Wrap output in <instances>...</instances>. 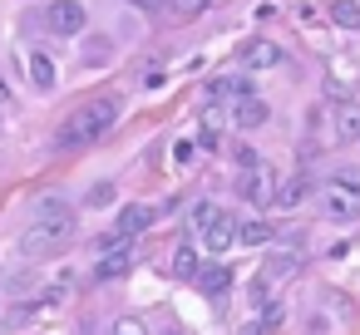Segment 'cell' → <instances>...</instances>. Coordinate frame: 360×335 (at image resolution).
<instances>
[{"label": "cell", "instance_id": "obj_1", "mask_svg": "<svg viewBox=\"0 0 360 335\" xmlns=\"http://www.w3.org/2000/svg\"><path fill=\"white\" fill-rule=\"evenodd\" d=\"M114 124H119V94H94V99H84V104L60 124L55 143H60V148H84V143H99Z\"/></svg>", "mask_w": 360, "mask_h": 335}, {"label": "cell", "instance_id": "obj_2", "mask_svg": "<svg viewBox=\"0 0 360 335\" xmlns=\"http://www.w3.org/2000/svg\"><path fill=\"white\" fill-rule=\"evenodd\" d=\"M70 237H75V212H70L60 197H50V202L40 207V217L30 222V232H25V251H30V256H50V251L70 247Z\"/></svg>", "mask_w": 360, "mask_h": 335}, {"label": "cell", "instance_id": "obj_3", "mask_svg": "<svg viewBox=\"0 0 360 335\" xmlns=\"http://www.w3.org/2000/svg\"><path fill=\"white\" fill-rule=\"evenodd\" d=\"M321 207L330 222H355L360 217V168H340L321 188Z\"/></svg>", "mask_w": 360, "mask_h": 335}, {"label": "cell", "instance_id": "obj_4", "mask_svg": "<svg viewBox=\"0 0 360 335\" xmlns=\"http://www.w3.org/2000/svg\"><path fill=\"white\" fill-rule=\"evenodd\" d=\"M193 227H198L207 256H227V251L237 247V222H232L217 202H198V207H193Z\"/></svg>", "mask_w": 360, "mask_h": 335}, {"label": "cell", "instance_id": "obj_5", "mask_svg": "<svg viewBox=\"0 0 360 335\" xmlns=\"http://www.w3.org/2000/svg\"><path fill=\"white\" fill-rule=\"evenodd\" d=\"M84 20H89V11L79 6V0H45V6L35 11V25H40L45 35H55V40L84 35Z\"/></svg>", "mask_w": 360, "mask_h": 335}, {"label": "cell", "instance_id": "obj_6", "mask_svg": "<svg viewBox=\"0 0 360 335\" xmlns=\"http://www.w3.org/2000/svg\"><path fill=\"white\" fill-rule=\"evenodd\" d=\"M99 266H94V276L99 281H119L124 271H134V261H139V247H134V237H104L99 242Z\"/></svg>", "mask_w": 360, "mask_h": 335}, {"label": "cell", "instance_id": "obj_7", "mask_svg": "<svg viewBox=\"0 0 360 335\" xmlns=\"http://www.w3.org/2000/svg\"><path fill=\"white\" fill-rule=\"evenodd\" d=\"M237 60H242L247 70H276L286 55H281V45H276V40H247Z\"/></svg>", "mask_w": 360, "mask_h": 335}, {"label": "cell", "instance_id": "obj_8", "mask_svg": "<svg viewBox=\"0 0 360 335\" xmlns=\"http://www.w3.org/2000/svg\"><path fill=\"white\" fill-rule=\"evenodd\" d=\"M148 227H153V207L129 202V207L119 212V222H114V232H109V237H139V232H148Z\"/></svg>", "mask_w": 360, "mask_h": 335}, {"label": "cell", "instance_id": "obj_9", "mask_svg": "<svg viewBox=\"0 0 360 335\" xmlns=\"http://www.w3.org/2000/svg\"><path fill=\"white\" fill-rule=\"evenodd\" d=\"M252 94V84L242 79V74H217L212 84H207V99L212 104H237V99H247Z\"/></svg>", "mask_w": 360, "mask_h": 335}, {"label": "cell", "instance_id": "obj_10", "mask_svg": "<svg viewBox=\"0 0 360 335\" xmlns=\"http://www.w3.org/2000/svg\"><path fill=\"white\" fill-rule=\"evenodd\" d=\"M242 192H247V197H252L257 207L276 202V183H271V168H262V163H257V168H252V173L242 178Z\"/></svg>", "mask_w": 360, "mask_h": 335}, {"label": "cell", "instance_id": "obj_11", "mask_svg": "<svg viewBox=\"0 0 360 335\" xmlns=\"http://www.w3.org/2000/svg\"><path fill=\"white\" fill-rule=\"evenodd\" d=\"M193 281H198V291H202V296H222V291L232 286V271H227L222 261H202Z\"/></svg>", "mask_w": 360, "mask_h": 335}, {"label": "cell", "instance_id": "obj_12", "mask_svg": "<svg viewBox=\"0 0 360 335\" xmlns=\"http://www.w3.org/2000/svg\"><path fill=\"white\" fill-rule=\"evenodd\" d=\"M232 124H237V129H262V124H266V104H262L257 94L237 99V104H232Z\"/></svg>", "mask_w": 360, "mask_h": 335}, {"label": "cell", "instance_id": "obj_13", "mask_svg": "<svg viewBox=\"0 0 360 335\" xmlns=\"http://www.w3.org/2000/svg\"><path fill=\"white\" fill-rule=\"evenodd\" d=\"M25 74H30V84L45 94V89H55V65H50V55H40V50H30L25 55Z\"/></svg>", "mask_w": 360, "mask_h": 335}, {"label": "cell", "instance_id": "obj_14", "mask_svg": "<svg viewBox=\"0 0 360 335\" xmlns=\"http://www.w3.org/2000/svg\"><path fill=\"white\" fill-rule=\"evenodd\" d=\"M335 129H340V138H360V104L355 99L335 104Z\"/></svg>", "mask_w": 360, "mask_h": 335}, {"label": "cell", "instance_id": "obj_15", "mask_svg": "<svg viewBox=\"0 0 360 335\" xmlns=\"http://www.w3.org/2000/svg\"><path fill=\"white\" fill-rule=\"evenodd\" d=\"M198 266H202V261H198V247H193V242H183V247L173 251V276H188V281H193V276H198Z\"/></svg>", "mask_w": 360, "mask_h": 335}, {"label": "cell", "instance_id": "obj_16", "mask_svg": "<svg viewBox=\"0 0 360 335\" xmlns=\"http://www.w3.org/2000/svg\"><path fill=\"white\" fill-rule=\"evenodd\" d=\"M330 20H335L340 30H360V6H355V0H335V6H330Z\"/></svg>", "mask_w": 360, "mask_h": 335}, {"label": "cell", "instance_id": "obj_17", "mask_svg": "<svg viewBox=\"0 0 360 335\" xmlns=\"http://www.w3.org/2000/svg\"><path fill=\"white\" fill-rule=\"evenodd\" d=\"M207 6H212V0H168V15L173 20H198Z\"/></svg>", "mask_w": 360, "mask_h": 335}, {"label": "cell", "instance_id": "obj_18", "mask_svg": "<svg viewBox=\"0 0 360 335\" xmlns=\"http://www.w3.org/2000/svg\"><path fill=\"white\" fill-rule=\"evenodd\" d=\"M109 60H114V40L94 35V40L84 45V65H109Z\"/></svg>", "mask_w": 360, "mask_h": 335}, {"label": "cell", "instance_id": "obj_19", "mask_svg": "<svg viewBox=\"0 0 360 335\" xmlns=\"http://www.w3.org/2000/svg\"><path fill=\"white\" fill-rule=\"evenodd\" d=\"M237 242L262 247V242H271V227H266V222H242V227H237Z\"/></svg>", "mask_w": 360, "mask_h": 335}, {"label": "cell", "instance_id": "obj_20", "mask_svg": "<svg viewBox=\"0 0 360 335\" xmlns=\"http://www.w3.org/2000/svg\"><path fill=\"white\" fill-rule=\"evenodd\" d=\"M296 266H301L296 256H276V261L262 271V286H266V281H281V276H296Z\"/></svg>", "mask_w": 360, "mask_h": 335}, {"label": "cell", "instance_id": "obj_21", "mask_svg": "<svg viewBox=\"0 0 360 335\" xmlns=\"http://www.w3.org/2000/svg\"><path fill=\"white\" fill-rule=\"evenodd\" d=\"M301 192H306V183H301V178H291V183H281V188H276V202H281V207H291V202H301Z\"/></svg>", "mask_w": 360, "mask_h": 335}, {"label": "cell", "instance_id": "obj_22", "mask_svg": "<svg viewBox=\"0 0 360 335\" xmlns=\"http://www.w3.org/2000/svg\"><path fill=\"white\" fill-rule=\"evenodd\" d=\"M114 335H143V325L129 315V320H119V325H114Z\"/></svg>", "mask_w": 360, "mask_h": 335}, {"label": "cell", "instance_id": "obj_23", "mask_svg": "<svg viewBox=\"0 0 360 335\" xmlns=\"http://www.w3.org/2000/svg\"><path fill=\"white\" fill-rule=\"evenodd\" d=\"M129 6H139V11H168V0H129Z\"/></svg>", "mask_w": 360, "mask_h": 335}, {"label": "cell", "instance_id": "obj_24", "mask_svg": "<svg viewBox=\"0 0 360 335\" xmlns=\"http://www.w3.org/2000/svg\"><path fill=\"white\" fill-rule=\"evenodd\" d=\"M6 99H11V89H6V79H0V104H6Z\"/></svg>", "mask_w": 360, "mask_h": 335}, {"label": "cell", "instance_id": "obj_25", "mask_svg": "<svg viewBox=\"0 0 360 335\" xmlns=\"http://www.w3.org/2000/svg\"><path fill=\"white\" fill-rule=\"evenodd\" d=\"M163 335H178V330H163Z\"/></svg>", "mask_w": 360, "mask_h": 335}]
</instances>
